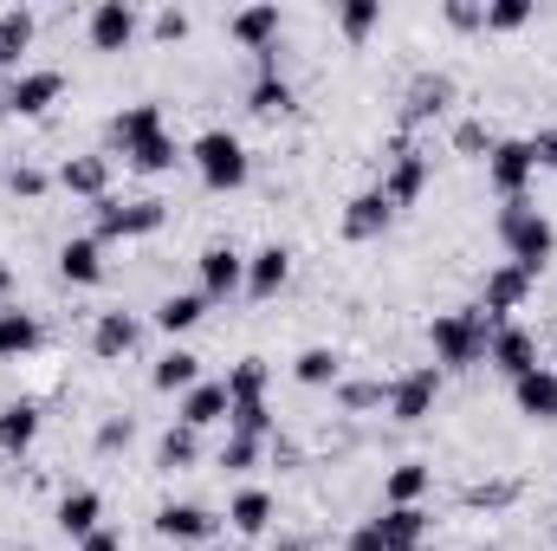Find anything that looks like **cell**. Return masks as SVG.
Masks as SVG:
<instances>
[{
	"instance_id": "cell-1",
	"label": "cell",
	"mask_w": 557,
	"mask_h": 551,
	"mask_svg": "<svg viewBox=\"0 0 557 551\" xmlns=\"http://www.w3.org/2000/svg\"><path fill=\"white\" fill-rule=\"evenodd\" d=\"M499 241H506L512 267H525V273L539 279V267L552 260V247H557V228L532 208V201H506V215H499Z\"/></svg>"
},
{
	"instance_id": "cell-2",
	"label": "cell",
	"mask_w": 557,
	"mask_h": 551,
	"mask_svg": "<svg viewBox=\"0 0 557 551\" xmlns=\"http://www.w3.org/2000/svg\"><path fill=\"white\" fill-rule=\"evenodd\" d=\"M428 338H434V364H447V370H473L486 357V344H493L480 311H441Z\"/></svg>"
},
{
	"instance_id": "cell-3",
	"label": "cell",
	"mask_w": 557,
	"mask_h": 551,
	"mask_svg": "<svg viewBox=\"0 0 557 551\" xmlns=\"http://www.w3.org/2000/svg\"><path fill=\"white\" fill-rule=\"evenodd\" d=\"M188 156H195V175H201L214 195H227V188H240V182H247V149H240L234 131H201Z\"/></svg>"
},
{
	"instance_id": "cell-4",
	"label": "cell",
	"mask_w": 557,
	"mask_h": 551,
	"mask_svg": "<svg viewBox=\"0 0 557 551\" xmlns=\"http://www.w3.org/2000/svg\"><path fill=\"white\" fill-rule=\"evenodd\" d=\"M532 169H539V149H532V143H493V149H486V175H493V188H499L506 201H525Z\"/></svg>"
},
{
	"instance_id": "cell-5",
	"label": "cell",
	"mask_w": 557,
	"mask_h": 551,
	"mask_svg": "<svg viewBox=\"0 0 557 551\" xmlns=\"http://www.w3.org/2000/svg\"><path fill=\"white\" fill-rule=\"evenodd\" d=\"M162 201H98V228H104V241H143V234H156L162 228Z\"/></svg>"
},
{
	"instance_id": "cell-6",
	"label": "cell",
	"mask_w": 557,
	"mask_h": 551,
	"mask_svg": "<svg viewBox=\"0 0 557 551\" xmlns=\"http://www.w3.org/2000/svg\"><path fill=\"white\" fill-rule=\"evenodd\" d=\"M486 364H493V370H506L512 383H519V377H532V370H539V344H532V331L499 325V331H493V344H486Z\"/></svg>"
},
{
	"instance_id": "cell-7",
	"label": "cell",
	"mask_w": 557,
	"mask_h": 551,
	"mask_svg": "<svg viewBox=\"0 0 557 551\" xmlns=\"http://www.w3.org/2000/svg\"><path fill=\"white\" fill-rule=\"evenodd\" d=\"M59 91H65V72H20L13 85H7V111H20V118H39L46 105H59Z\"/></svg>"
},
{
	"instance_id": "cell-8",
	"label": "cell",
	"mask_w": 557,
	"mask_h": 551,
	"mask_svg": "<svg viewBox=\"0 0 557 551\" xmlns=\"http://www.w3.org/2000/svg\"><path fill=\"white\" fill-rule=\"evenodd\" d=\"M156 532L175 539V546H201V539H214V513L195 506V500H169V506L156 513Z\"/></svg>"
},
{
	"instance_id": "cell-9",
	"label": "cell",
	"mask_w": 557,
	"mask_h": 551,
	"mask_svg": "<svg viewBox=\"0 0 557 551\" xmlns=\"http://www.w3.org/2000/svg\"><path fill=\"white\" fill-rule=\"evenodd\" d=\"M137 7L131 0H104V7H91V46L98 52H124L131 39H137Z\"/></svg>"
},
{
	"instance_id": "cell-10",
	"label": "cell",
	"mask_w": 557,
	"mask_h": 551,
	"mask_svg": "<svg viewBox=\"0 0 557 551\" xmlns=\"http://www.w3.org/2000/svg\"><path fill=\"white\" fill-rule=\"evenodd\" d=\"M525 292H532V273H525V267H493V273H486V305H480V318H486V325H506V311H519Z\"/></svg>"
},
{
	"instance_id": "cell-11",
	"label": "cell",
	"mask_w": 557,
	"mask_h": 551,
	"mask_svg": "<svg viewBox=\"0 0 557 551\" xmlns=\"http://www.w3.org/2000/svg\"><path fill=\"white\" fill-rule=\"evenodd\" d=\"M434 396H441V370H409V377L389 390V415H396V421H421V415L434 409Z\"/></svg>"
},
{
	"instance_id": "cell-12",
	"label": "cell",
	"mask_w": 557,
	"mask_h": 551,
	"mask_svg": "<svg viewBox=\"0 0 557 551\" xmlns=\"http://www.w3.org/2000/svg\"><path fill=\"white\" fill-rule=\"evenodd\" d=\"M389 215H396L389 195H383V188H363V195L344 208V234H350V241H376V234L389 228Z\"/></svg>"
},
{
	"instance_id": "cell-13",
	"label": "cell",
	"mask_w": 557,
	"mask_h": 551,
	"mask_svg": "<svg viewBox=\"0 0 557 551\" xmlns=\"http://www.w3.org/2000/svg\"><path fill=\"white\" fill-rule=\"evenodd\" d=\"M201 285H208V298L240 292V285H247V260H240L234 247H208V254H201Z\"/></svg>"
},
{
	"instance_id": "cell-14",
	"label": "cell",
	"mask_w": 557,
	"mask_h": 551,
	"mask_svg": "<svg viewBox=\"0 0 557 551\" xmlns=\"http://www.w3.org/2000/svg\"><path fill=\"white\" fill-rule=\"evenodd\" d=\"M59 188L85 195V201H104V188H111V162H104V156H72V162L59 169Z\"/></svg>"
},
{
	"instance_id": "cell-15",
	"label": "cell",
	"mask_w": 557,
	"mask_h": 551,
	"mask_svg": "<svg viewBox=\"0 0 557 551\" xmlns=\"http://www.w3.org/2000/svg\"><path fill=\"white\" fill-rule=\"evenodd\" d=\"M421 188H428V156L421 149H403L396 169H389V182H383V195H389V208H409Z\"/></svg>"
},
{
	"instance_id": "cell-16",
	"label": "cell",
	"mask_w": 557,
	"mask_h": 551,
	"mask_svg": "<svg viewBox=\"0 0 557 551\" xmlns=\"http://www.w3.org/2000/svg\"><path fill=\"white\" fill-rule=\"evenodd\" d=\"M512 396H519V409L532 415V421H557V370H532V377H519Z\"/></svg>"
},
{
	"instance_id": "cell-17",
	"label": "cell",
	"mask_w": 557,
	"mask_h": 551,
	"mask_svg": "<svg viewBox=\"0 0 557 551\" xmlns=\"http://www.w3.org/2000/svg\"><path fill=\"white\" fill-rule=\"evenodd\" d=\"M240 409H267V364L260 357H247L227 377V415H240Z\"/></svg>"
},
{
	"instance_id": "cell-18",
	"label": "cell",
	"mask_w": 557,
	"mask_h": 551,
	"mask_svg": "<svg viewBox=\"0 0 557 551\" xmlns=\"http://www.w3.org/2000/svg\"><path fill=\"white\" fill-rule=\"evenodd\" d=\"M91 351H98V357H131V351H137V318H131V311H104L98 331H91Z\"/></svg>"
},
{
	"instance_id": "cell-19",
	"label": "cell",
	"mask_w": 557,
	"mask_h": 551,
	"mask_svg": "<svg viewBox=\"0 0 557 551\" xmlns=\"http://www.w3.org/2000/svg\"><path fill=\"white\" fill-rule=\"evenodd\" d=\"M98 519H104V500H98L91 487H78V493H65V500H59V526H65L72 539H91V532H98Z\"/></svg>"
},
{
	"instance_id": "cell-20",
	"label": "cell",
	"mask_w": 557,
	"mask_h": 551,
	"mask_svg": "<svg viewBox=\"0 0 557 551\" xmlns=\"http://www.w3.org/2000/svg\"><path fill=\"white\" fill-rule=\"evenodd\" d=\"M59 273L72 279V285H98L104 279V247L98 241H65L59 247Z\"/></svg>"
},
{
	"instance_id": "cell-21",
	"label": "cell",
	"mask_w": 557,
	"mask_h": 551,
	"mask_svg": "<svg viewBox=\"0 0 557 551\" xmlns=\"http://www.w3.org/2000/svg\"><path fill=\"white\" fill-rule=\"evenodd\" d=\"M39 351V318L20 305H0V357H26Z\"/></svg>"
},
{
	"instance_id": "cell-22",
	"label": "cell",
	"mask_w": 557,
	"mask_h": 551,
	"mask_svg": "<svg viewBox=\"0 0 557 551\" xmlns=\"http://www.w3.org/2000/svg\"><path fill=\"white\" fill-rule=\"evenodd\" d=\"M285 273H292V254H285V247H260V254L247 260V292H253V298H273L278 285H285Z\"/></svg>"
},
{
	"instance_id": "cell-23",
	"label": "cell",
	"mask_w": 557,
	"mask_h": 551,
	"mask_svg": "<svg viewBox=\"0 0 557 551\" xmlns=\"http://www.w3.org/2000/svg\"><path fill=\"white\" fill-rule=\"evenodd\" d=\"M208 421H227V383H195L182 396V428H208Z\"/></svg>"
},
{
	"instance_id": "cell-24",
	"label": "cell",
	"mask_w": 557,
	"mask_h": 551,
	"mask_svg": "<svg viewBox=\"0 0 557 551\" xmlns=\"http://www.w3.org/2000/svg\"><path fill=\"white\" fill-rule=\"evenodd\" d=\"M234 39H240L247 52L278 46V7H247V13H234Z\"/></svg>"
},
{
	"instance_id": "cell-25",
	"label": "cell",
	"mask_w": 557,
	"mask_h": 551,
	"mask_svg": "<svg viewBox=\"0 0 557 551\" xmlns=\"http://www.w3.org/2000/svg\"><path fill=\"white\" fill-rule=\"evenodd\" d=\"M33 441H39V409L33 403H7L0 409V448L7 454H26Z\"/></svg>"
},
{
	"instance_id": "cell-26",
	"label": "cell",
	"mask_w": 557,
	"mask_h": 551,
	"mask_svg": "<svg viewBox=\"0 0 557 551\" xmlns=\"http://www.w3.org/2000/svg\"><path fill=\"white\" fill-rule=\"evenodd\" d=\"M376 526H383V546H389V551H416V546H421V526H428V513H421V506H389Z\"/></svg>"
},
{
	"instance_id": "cell-27",
	"label": "cell",
	"mask_w": 557,
	"mask_h": 551,
	"mask_svg": "<svg viewBox=\"0 0 557 551\" xmlns=\"http://www.w3.org/2000/svg\"><path fill=\"white\" fill-rule=\"evenodd\" d=\"M201 311H208V298H201V292H169V298L156 305V325L175 338V331H195V325H201Z\"/></svg>"
},
{
	"instance_id": "cell-28",
	"label": "cell",
	"mask_w": 557,
	"mask_h": 551,
	"mask_svg": "<svg viewBox=\"0 0 557 551\" xmlns=\"http://www.w3.org/2000/svg\"><path fill=\"white\" fill-rule=\"evenodd\" d=\"M149 383H156V390H182V396H188V390L201 383V357H188V351H169V357L149 370Z\"/></svg>"
},
{
	"instance_id": "cell-29",
	"label": "cell",
	"mask_w": 557,
	"mask_h": 551,
	"mask_svg": "<svg viewBox=\"0 0 557 551\" xmlns=\"http://www.w3.org/2000/svg\"><path fill=\"white\" fill-rule=\"evenodd\" d=\"M298 383H311V390H324V383H337L344 377V357L337 351H324V344H311V351H298Z\"/></svg>"
},
{
	"instance_id": "cell-30",
	"label": "cell",
	"mask_w": 557,
	"mask_h": 551,
	"mask_svg": "<svg viewBox=\"0 0 557 551\" xmlns=\"http://www.w3.org/2000/svg\"><path fill=\"white\" fill-rule=\"evenodd\" d=\"M227 519H234V532H267V526H273V493L247 487V493L227 506Z\"/></svg>"
},
{
	"instance_id": "cell-31",
	"label": "cell",
	"mask_w": 557,
	"mask_h": 551,
	"mask_svg": "<svg viewBox=\"0 0 557 551\" xmlns=\"http://www.w3.org/2000/svg\"><path fill=\"white\" fill-rule=\"evenodd\" d=\"M26 46H33V13L26 7H7L0 13V65H20Z\"/></svg>"
},
{
	"instance_id": "cell-32",
	"label": "cell",
	"mask_w": 557,
	"mask_h": 551,
	"mask_svg": "<svg viewBox=\"0 0 557 551\" xmlns=\"http://www.w3.org/2000/svg\"><path fill=\"white\" fill-rule=\"evenodd\" d=\"M156 131H162V111H156V105H131V111H124V118L111 124V137L124 143V149H137V143H149Z\"/></svg>"
},
{
	"instance_id": "cell-33",
	"label": "cell",
	"mask_w": 557,
	"mask_h": 551,
	"mask_svg": "<svg viewBox=\"0 0 557 551\" xmlns=\"http://www.w3.org/2000/svg\"><path fill=\"white\" fill-rule=\"evenodd\" d=\"M447 98H454V85L441 78V72H428L409 85V118H434V111H447Z\"/></svg>"
},
{
	"instance_id": "cell-34",
	"label": "cell",
	"mask_w": 557,
	"mask_h": 551,
	"mask_svg": "<svg viewBox=\"0 0 557 551\" xmlns=\"http://www.w3.org/2000/svg\"><path fill=\"white\" fill-rule=\"evenodd\" d=\"M124 156H131V169H143V175H156V169H175V156H182V149H175V137H169V131H156L149 143H137V149H124Z\"/></svg>"
},
{
	"instance_id": "cell-35",
	"label": "cell",
	"mask_w": 557,
	"mask_h": 551,
	"mask_svg": "<svg viewBox=\"0 0 557 551\" xmlns=\"http://www.w3.org/2000/svg\"><path fill=\"white\" fill-rule=\"evenodd\" d=\"M195 428H169L162 434V448H156V467H169V474H182V467H195Z\"/></svg>"
},
{
	"instance_id": "cell-36",
	"label": "cell",
	"mask_w": 557,
	"mask_h": 551,
	"mask_svg": "<svg viewBox=\"0 0 557 551\" xmlns=\"http://www.w3.org/2000/svg\"><path fill=\"white\" fill-rule=\"evenodd\" d=\"M421 493H428V467L409 461V467H396V474H389V506H416Z\"/></svg>"
},
{
	"instance_id": "cell-37",
	"label": "cell",
	"mask_w": 557,
	"mask_h": 551,
	"mask_svg": "<svg viewBox=\"0 0 557 551\" xmlns=\"http://www.w3.org/2000/svg\"><path fill=\"white\" fill-rule=\"evenodd\" d=\"M285 105H292V91H285V78H278V72L253 78V111H260V118H273V111H285Z\"/></svg>"
},
{
	"instance_id": "cell-38",
	"label": "cell",
	"mask_w": 557,
	"mask_h": 551,
	"mask_svg": "<svg viewBox=\"0 0 557 551\" xmlns=\"http://www.w3.org/2000/svg\"><path fill=\"white\" fill-rule=\"evenodd\" d=\"M337 20H344V33H350V39H363V33H370V26L383 20V7H376V0H350V7L337 13Z\"/></svg>"
},
{
	"instance_id": "cell-39",
	"label": "cell",
	"mask_w": 557,
	"mask_h": 551,
	"mask_svg": "<svg viewBox=\"0 0 557 551\" xmlns=\"http://www.w3.org/2000/svg\"><path fill=\"white\" fill-rule=\"evenodd\" d=\"M525 20H532L525 0H493V7H486V26H493V33H512V26H525Z\"/></svg>"
},
{
	"instance_id": "cell-40",
	"label": "cell",
	"mask_w": 557,
	"mask_h": 551,
	"mask_svg": "<svg viewBox=\"0 0 557 551\" xmlns=\"http://www.w3.org/2000/svg\"><path fill=\"white\" fill-rule=\"evenodd\" d=\"M260 461V434H227V448H221V467H253Z\"/></svg>"
},
{
	"instance_id": "cell-41",
	"label": "cell",
	"mask_w": 557,
	"mask_h": 551,
	"mask_svg": "<svg viewBox=\"0 0 557 551\" xmlns=\"http://www.w3.org/2000/svg\"><path fill=\"white\" fill-rule=\"evenodd\" d=\"M376 403H389L383 383H344V409H376Z\"/></svg>"
},
{
	"instance_id": "cell-42",
	"label": "cell",
	"mask_w": 557,
	"mask_h": 551,
	"mask_svg": "<svg viewBox=\"0 0 557 551\" xmlns=\"http://www.w3.org/2000/svg\"><path fill=\"white\" fill-rule=\"evenodd\" d=\"M7 188H13V195H26V201H33V195H46V175H39V169H26V162H20V169H13V175H7Z\"/></svg>"
},
{
	"instance_id": "cell-43",
	"label": "cell",
	"mask_w": 557,
	"mask_h": 551,
	"mask_svg": "<svg viewBox=\"0 0 557 551\" xmlns=\"http://www.w3.org/2000/svg\"><path fill=\"white\" fill-rule=\"evenodd\" d=\"M182 33H188V13H182V7L156 13V39H182Z\"/></svg>"
},
{
	"instance_id": "cell-44",
	"label": "cell",
	"mask_w": 557,
	"mask_h": 551,
	"mask_svg": "<svg viewBox=\"0 0 557 551\" xmlns=\"http://www.w3.org/2000/svg\"><path fill=\"white\" fill-rule=\"evenodd\" d=\"M344 551H389V546H383V526H376V519H370V526H357Z\"/></svg>"
},
{
	"instance_id": "cell-45",
	"label": "cell",
	"mask_w": 557,
	"mask_h": 551,
	"mask_svg": "<svg viewBox=\"0 0 557 551\" xmlns=\"http://www.w3.org/2000/svg\"><path fill=\"white\" fill-rule=\"evenodd\" d=\"M98 448H104V454H111V448H131V421H104V428H98Z\"/></svg>"
},
{
	"instance_id": "cell-46",
	"label": "cell",
	"mask_w": 557,
	"mask_h": 551,
	"mask_svg": "<svg viewBox=\"0 0 557 551\" xmlns=\"http://www.w3.org/2000/svg\"><path fill=\"white\" fill-rule=\"evenodd\" d=\"M447 20H454V26H486V7H467V0H454V7H447Z\"/></svg>"
},
{
	"instance_id": "cell-47",
	"label": "cell",
	"mask_w": 557,
	"mask_h": 551,
	"mask_svg": "<svg viewBox=\"0 0 557 551\" xmlns=\"http://www.w3.org/2000/svg\"><path fill=\"white\" fill-rule=\"evenodd\" d=\"M454 143H460V149H493L486 124H460V131H454Z\"/></svg>"
},
{
	"instance_id": "cell-48",
	"label": "cell",
	"mask_w": 557,
	"mask_h": 551,
	"mask_svg": "<svg viewBox=\"0 0 557 551\" xmlns=\"http://www.w3.org/2000/svg\"><path fill=\"white\" fill-rule=\"evenodd\" d=\"M85 551H124V539H111V532H91V539H85Z\"/></svg>"
},
{
	"instance_id": "cell-49",
	"label": "cell",
	"mask_w": 557,
	"mask_h": 551,
	"mask_svg": "<svg viewBox=\"0 0 557 551\" xmlns=\"http://www.w3.org/2000/svg\"><path fill=\"white\" fill-rule=\"evenodd\" d=\"M532 149H539V162H552V169H557V131H552V137H539Z\"/></svg>"
},
{
	"instance_id": "cell-50",
	"label": "cell",
	"mask_w": 557,
	"mask_h": 551,
	"mask_svg": "<svg viewBox=\"0 0 557 551\" xmlns=\"http://www.w3.org/2000/svg\"><path fill=\"white\" fill-rule=\"evenodd\" d=\"M273 551H305V546H292V539H285V546H273Z\"/></svg>"
},
{
	"instance_id": "cell-51",
	"label": "cell",
	"mask_w": 557,
	"mask_h": 551,
	"mask_svg": "<svg viewBox=\"0 0 557 551\" xmlns=\"http://www.w3.org/2000/svg\"><path fill=\"white\" fill-rule=\"evenodd\" d=\"M0 292H7V273H0Z\"/></svg>"
},
{
	"instance_id": "cell-52",
	"label": "cell",
	"mask_w": 557,
	"mask_h": 551,
	"mask_svg": "<svg viewBox=\"0 0 557 551\" xmlns=\"http://www.w3.org/2000/svg\"><path fill=\"white\" fill-rule=\"evenodd\" d=\"M416 551H428V546H416Z\"/></svg>"
}]
</instances>
